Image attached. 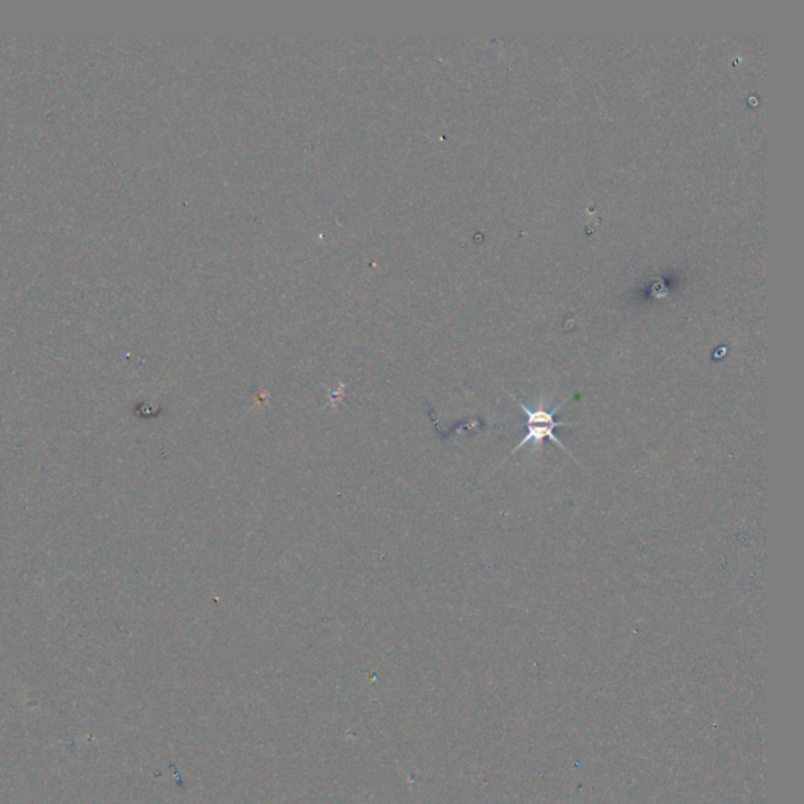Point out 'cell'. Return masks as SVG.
<instances>
[{
	"label": "cell",
	"mask_w": 804,
	"mask_h": 804,
	"mask_svg": "<svg viewBox=\"0 0 804 804\" xmlns=\"http://www.w3.org/2000/svg\"><path fill=\"white\" fill-rule=\"evenodd\" d=\"M515 401L519 402L521 412L525 414V418H527L525 424H523L525 429H527V433L523 435V439L520 440V443L515 446L512 451L509 452V456L520 451L521 448H525L528 443H533L536 448H539V445H542V441L546 439L550 440L555 445L561 448L563 451L572 456L571 452L567 451V448L561 443V440L555 435V429H558V427L578 426V423H559V421L555 420V415L558 414L559 408L564 406V401L559 402L558 406L553 408L544 407L542 404L536 408H529L525 404H521L519 399H515Z\"/></svg>",
	"instance_id": "cell-1"
}]
</instances>
